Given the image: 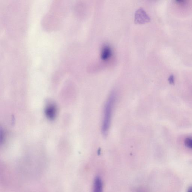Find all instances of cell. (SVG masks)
Segmentation results:
<instances>
[{
	"label": "cell",
	"instance_id": "cell-2",
	"mask_svg": "<svg viewBox=\"0 0 192 192\" xmlns=\"http://www.w3.org/2000/svg\"><path fill=\"white\" fill-rule=\"evenodd\" d=\"M150 21V18L142 9L137 10L135 14V22L137 23H144Z\"/></svg>",
	"mask_w": 192,
	"mask_h": 192
},
{
	"label": "cell",
	"instance_id": "cell-6",
	"mask_svg": "<svg viewBox=\"0 0 192 192\" xmlns=\"http://www.w3.org/2000/svg\"><path fill=\"white\" fill-rule=\"evenodd\" d=\"M185 146L189 148L192 149V138H186L185 141Z\"/></svg>",
	"mask_w": 192,
	"mask_h": 192
},
{
	"label": "cell",
	"instance_id": "cell-1",
	"mask_svg": "<svg viewBox=\"0 0 192 192\" xmlns=\"http://www.w3.org/2000/svg\"><path fill=\"white\" fill-rule=\"evenodd\" d=\"M116 98L117 94L113 91L110 95L105 105L101 128L102 133L104 136H106L109 130Z\"/></svg>",
	"mask_w": 192,
	"mask_h": 192
},
{
	"label": "cell",
	"instance_id": "cell-3",
	"mask_svg": "<svg viewBox=\"0 0 192 192\" xmlns=\"http://www.w3.org/2000/svg\"><path fill=\"white\" fill-rule=\"evenodd\" d=\"M112 55V51L111 47L107 44L103 45L101 53V60L104 61H106L111 58Z\"/></svg>",
	"mask_w": 192,
	"mask_h": 192
},
{
	"label": "cell",
	"instance_id": "cell-9",
	"mask_svg": "<svg viewBox=\"0 0 192 192\" xmlns=\"http://www.w3.org/2000/svg\"><path fill=\"white\" fill-rule=\"evenodd\" d=\"M176 2L177 3H178V4H185V3L186 2V1H184V0H178V1H176Z\"/></svg>",
	"mask_w": 192,
	"mask_h": 192
},
{
	"label": "cell",
	"instance_id": "cell-8",
	"mask_svg": "<svg viewBox=\"0 0 192 192\" xmlns=\"http://www.w3.org/2000/svg\"><path fill=\"white\" fill-rule=\"evenodd\" d=\"M169 81L170 84H174V77L173 75H171L169 77Z\"/></svg>",
	"mask_w": 192,
	"mask_h": 192
},
{
	"label": "cell",
	"instance_id": "cell-10",
	"mask_svg": "<svg viewBox=\"0 0 192 192\" xmlns=\"http://www.w3.org/2000/svg\"><path fill=\"white\" fill-rule=\"evenodd\" d=\"M188 192H192V188L189 189Z\"/></svg>",
	"mask_w": 192,
	"mask_h": 192
},
{
	"label": "cell",
	"instance_id": "cell-5",
	"mask_svg": "<svg viewBox=\"0 0 192 192\" xmlns=\"http://www.w3.org/2000/svg\"><path fill=\"white\" fill-rule=\"evenodd\" d=\"M47 116L50 119H53L56 116V107L53 104L50 105L47 107L45 111Z\"/></svg>",
	"mask_w": 192,
	"mask_h": 192
},
{
	"label": "cell",
	"instance_id": "cell-4",
	"mask_svg": "<svg viewBox=\"0 0 192 192\" xmlns=\"http://www.w3.org/2000/svg\"><path fill=\"white\" fill-rule=\"evenodd\" d=\"M92 192H103V181L98 176L95 177L94 180Z\"/></svg>",
	"mask_w": 192,
	"mask_h": 192
},
{
	"label": "cell",
	"instance_id": "cell-7",
	"mask_svg": "<svg viewBox=\"0 0 192 192\" xmlns=\"http://www.w3.org/2000/svg\"><path fill=\"white\" fill-rule=\"evenodd\" d=\"M135 192H147V191L144 188L139 187L136 189Z\"/></svg>",
	"mask_w": 192,
	"mask_h": 192
}]
</instances>
